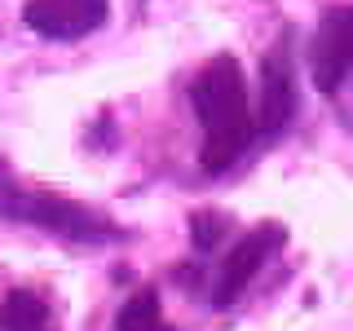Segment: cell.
Returning a JSON list of instances; mask_svg holds the SVG:
<instances>
[{"mask_svg": "<svg viewBox=\"0 0 353 331\" xmlns=\"http://www.w3.org/2000/svg\"><path fill=\"white\" fill-rule=\"evenodd\" d=\"M119 331H168L159 323V296L154 292H137L132 301L119 309Z\"/></svg>", "mask_w": 353, "mask_h": 331, "instance_id": "cell-8", "label": "cell"}, {"mask_svg": "<svg viewBox=\"0 0 353 331\" xmlns=\"http://www.w3.org/2000/svg\"><path fill=\"white\" fill-rule=\"evenodd\" d=\"M22 22L44 40H80L106 22V0H31Z\"/></svg>", "mask_w": 353, "mask_h": 331, "instance_id": "cell-5", "label": "cell"}, {"mask_svg": "<svg viewBox=\"0 0 353 331\" xmlns=\"http://www.w3.org/2000/svg\"><path fill=\"white\" fill-rule=\"evenodd\" d=\"M49 309L36 292H9L0 305V331H44Z\"/></svg>", "mask_w": 353, "mask_h": 331, "instance_id": "cell-7", "label": "cell"}, {"mask_svg": "<svg viewBox=\"0 0 353 331\" xmlns=\"http://www.w3.org/2000/svg\"><path fill=\"white\" fill-rule=\"evenodd\" d=\"M309 71L323 93H336L353 71V5L327 9L314 31V49H309Z\"/></svg>", "mask_w": 353, "mask_h": 331, "instance_id": "cell-2", "label": "cell"}, {"mask_svg": "<svg viewBox=\"0 0 353 331\" xmlns=\"http://www.w3.org/2000/svg\"><path fill=\"white\" fill-rule=\"evenodd\" d=\"M31 190H22V181L14 177V168L5 163V154H0V217L5 221H22V203H27Z\"/></svg>", "mask_w": 353, "mask_h": 331, "instance_id": "cell-9", "label": "cell"}, {"mask_svg": "<svg viewBox=\"0 0 353 331\" xmlns=\"http://www.w3.org/2000/svg\"><path fill=\"white\" fill-rule=\"evenodd\" d=\"M22 221L44 225L62 239H80V243L115 239V225H110L102 212H93V208H84V203H71V199H62V194H36L31 190L27 203H22Z\"/></svg>", "mask_w": 353, "mask_h": 331, "instance_id": "cell-3", "label": "cell"}, {"mask_svg": "<svg viewBox=\"0 0 353 331\" xmlns=\"http://www.w3.org/2000/svg\"><path fill=\"white\" fill-rule=\"evenodd\" d=\"M225 230H230V221L221 217V212H194V221H190V234H194V248L199 252H212Z\"/></svg>", "mask_w": 353, "mask_h": 331, "instance_id": "cell-10", "label": "cell"}, {"mask_svg": "<svg viewBox=\"0 0 353 331\" xmlns=\"http://www.w3.org/2000/svg\"><path fill=\"white\" fill-rule=\"evenodd\" d=\"M190 102L199 110V124L208 128V141H203V172H225L234 168V159L248 150L252 132V110H248V84H243V66L230 58H212L199 71V80L190 88Z\"/></svg>", "mask_w": 353, "mask_h": 331, "instance_id": "cell-1", "label": "cell"}, {"mask_svg": "<svg viewBox=\"0 0 353 331\" xmlns=\"http://www.w3.org/2000/svg\"><path fill=\"white\" fill-rule=\"evenodd\" d=\"M296 110V80H292V58L287 49H274L261 66V110H256V132L274 137L287 128Z\"/></svg>", "mask_w": 353, "mask_h": 331, "instance_id": "cell-6", "label": "cell"}, {"mask_svg": "<svg viewBox=\"0 0 353 331\" xmlns=\"http://www.w3.org/2000/svg\"><path fill=\"white\" fill-rule=\"evenodd\" d=\"M283 243V225H261L252 230V234H243L234 248L225 252V261H221L216 270V283H212V305H234L243 296V287L252 283V274L265 265L274 248Z\"/></svg>", "mask_w": 353, "mask_h": 331, "instance_id": "cell-4", "label": "cell"}]
</instances>
